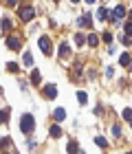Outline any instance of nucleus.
Segmentation results:
<instances>
[{"label": "nucleus", "mask_w": 132, "mask_h": 154, "mask_svg": "<svg viewBox=\"0 0 132 154\" xmlns=\"http://www.w3.org/2000/svg\"><path fill=\"white\" fill-rule=\"evenodd\" d=\"M33 128H35V119L31 115H22V119H20V130H22L24 134H31Z\"/></svg>", "instance_id": "nucleus-1"}, {"label": "nucleus", "mask_w": 132, "mask_h": 154, "mask_svg": "<svg viewBox=\"0 0 132 154\" xmlns=\"http://www.w3.org/2000/svg\"><path fill=\"white\" fill-rule=\"evenodd\" d=\"M123 16H126V7H123V5H119V7H115V9H112V13H110V22L119 24Z\"/></svg>", "instance_id": "nucleus-2"}, {"label": "nucleus", "mask_w": 132, "mask_h": 154, "mask_svg": "<svg viewBox=\"0 0 132 154\" xmlns=\"http://www.w3.org/2000/svg\"><path fill=\"white\" fill-rule=\"evenodd\" d=\"M20 18H22L24 22H31V20L35 18V9H33L31 5H24L22 9H20Z\"/></svg>", "instance_id": "nucleus-3"}, {"label": "nucleus", "mask_w": 132, "mask_h": 154, "mask_svg": "<svg viewBox=\"0 0 132 154\" xmlns=\"http://www.w3.org/2000/svg\"><path fill=\"white\" fill-rule=\"evenodd\" d=\"M40 48H42V53H46V55H51V51H53L51 38H40Z\"/></svg>", "instance_id": "nucleus-4"}, {"label": "nucleus", "mask_w": 132, "mask_h": 154, "mask_svg": "<svg viewBox=\"0 0 132 154\" xmlns=\"http://www.w3.org/2000/svg\"><path fill=\"white\" fill-rule=\"evenodd\" d=\"M44 95L48 97V99H55V97H57V86H55V84H46L44 86Z\"/></svg>", "instance_id": "nucleus-5"}, {"label": "nucleus", "mask_w": 132, "mask_h": 154, "mask_svg": "<svg viewBox=\"0 0 132 154\" xmlns=\"http://www.w3.org/2000/svg\"><path fill=\"white\" fill-rule=\"evenodd\" d=\"M7 46H9V48H13V51H18V48H20V40H18L16 35L7 38Z\"/></svg>", "instance_id": "nucleus-6"}, {"label": "nucleus", "mask_w": 132, "mask_h": 154, "mask_svg": "<svg viewBox=\"0 0 132 154\" xmlns=\"http://www.w3.org/2000/svg\"><path fill=\"white\" fill-rule=\"evenodd\" d=\"M60 55H62V57H68V55H71V46H68L66 42L60 44Z\"/></svg>", "instance_id": "nucleus-7"}, {"label": "nucleus", "mask_w": 132, "mask_h": 154, "mask_svg": "<svg viewBox=\"0 0 132 154\" xmlns=\"http://www.w3.org/2000/svg\"><path fill=\"white\" fill-rule=\"evenodd\" d=\"M119 62H121V66H132V57H130V53H123L121 57H119Z\"/></svg>", "instance_id": "nucleus-8"}, {"label": "nucleus", "mask_w": 132, "mask_h": 154, "mask_svg": "<svg viewBox=\"0 0 132 154\" xmlns=\"http://www.w3.org/2000/svg\"><path fill=\"white\" fill-rule=\"evenodd\" d=\"M53 117H55V121H62V119L66 117V110H64V108H55V112H53Z\"/></svg>", "instance_id": "nucleus-9"}, {"label": "nucleus", "mask_w": 132, "mask_h": 154, "mask_svg": "<svg viewBox=\"0 0 132 154\" xmlns=\"http://www.w3.org/2000/svg\"><path fill=\"white\" fill-rule=\"evenodd\" d=\"M51 137L53 139H60L62 137V128H60V125H51Z\"/></svg>", "instance_id": "nucleus-10"}, {"label": "nucleus", "mask_w": 132, "mask_h": 154, "mask_svg": "<svg viewBox=\"0 0 132 154\" xmlns=\"http://www.w3.org/2000/svg\"><path fill=\"white\" fill-rule=\"evenodd\" d=\"M9 121V108H2L0 110V123H7Z\"/></svg>", "instance_id": "nucleus-11"}, {"label": "nucleus", "mask_w": 132, "mask_h": 154, "mask_svg": "<svg viewBox=\"0 0 132 154\" xmlns=\"http://www.w3.org/2000/svg\"><path fill=\"white\" fill-rule=\"evenodd\" d=\"M86 42H88V44H90V46H97V44H99V38H97V35H95V33H90V35L86 38Z\"/></svg>", "instance_id": "nucleus-12"}, {"label": "nucleus", "mask_w": 132, "mask_h": 154, "mask_svg": "<svg viewBox=\"0 0 132 154\" xmlns=\"http://www.w3.org/2000/svg\"><path fill=\"white\" fill-rule=\"evenodd\" d=\"M90 20H93V18H90L88 13H86V16H81L79 18V26H90Z\"/></svg>", "instance_id": "nucleus-13"}, {"label": "nucleus", "mask_w": 132, "mask_h": 154, "mask_svg": "<svg viewBox=\"0 0 132 154\" xmlns=\"http://www.w3.org/2000/svg\"><path fill=\"white\" fill-rule=\"evenodd\" d=\"M95 143L99 145L101 150H106V148H108V141H106V139H103V137H97V139H95Z\"/></svg>", "instance_id": "nucleus-14"}, {"label": "nucleus", "mask_w": 132, "mask_h": 154, "mask_svg": "<svg viewBox=\"0 0 132 154\" xmlns=\"http://www.w3.org/2000/svg\"><path fill=\"white\" fill-rule=\"evenodd\" d=\"M22 60H24V66H31V64H33V55H31V51H26Z\"/></svg>", "instance_id": "nucleus-15"}, {"label": "nucleus", "mask_w": 132, "mask_h": 154, "mask_svg": "<svg viewBox=\"0 0 132 154\" xmlns=\"http://www.w3.org/2000/svg\"><path fill=\"white\" fill-rule=\"evenodd\" d=\"M68 152H71V154H79V148H77V143H75V141L68 143Z\"/></svg>", "instance_id": "nucleus-16"}, {"label": "nucleus", "mask_w": 132, "mask_h": 154, "mask_svg": "<svg viewBox=\"0 0 132 154\" xmlns=\"http://www.w3.org/2000/svg\"><path fill=\"white\" fill-rule=\"evenodd\" d=\"M9 145H11V139H9V137H2V139H0V148H5V150H7Z\"/></svg>", "instance_id": "nucleus-17"}, {"label": "nucleus", "mask_w": 132, "mask_h": 154, "mask_svg": "<svg viewBox=\"0 0 132 154\" xmlns=\"http://www.w3.org/2000/svg\"><path fill=\"white\" fill-rule=\"evenodd\" d=\"M77 99H79V103H86V101H88V95L84 93V90H79V93H77Z\"/></svg>", "instance_id": "nucleus-18"}, {"label": "nucleus", "mask_w": 132, "mask_h": 154, "mask_svg": "<svg viewBox=\"0 0 132 154\" xmlns=\"http://www.w3.org/2000/svg\"><path fill=\"white\" fill-rule=\"evenodd\" d=\"M84 42H86V38H84V33H77V35H75V44H84Z\"/></svg>", "instance_id": "nucleus-19"}, {"label": "nucleus", "mask_w": 132, "mask_h": 154, "mask_svg": "<svg viewBox=\"0 0 132 154\" xmlns=\"http://www.w3.org/2000/svg\"><path fill=\"white\" fill-rule=\"evenodd\" d=\"M18 64H16V62H9V64H7V71H11V73H18Z\"/></svg>", "instance_id": "nucleus-20"}, {"label": "nucleus", "mask_w": 132, "mask_h": 154, "mask_svg": "<svg viewBox=\"0 0 132 154\" xmlns=\"http://www.w3.org/2000/svg\"><path fill=\"white\" fill-rule=\"evenodd\" d=\"M2 29L5 31H11V20L9 18H2Z\"/></svg>", "instance_id": "nucleus-21"}, {"label": "nucleus", "mask_w": 132, "mask_h": 154, "mask_svg": "<svg viewBox=\"0 0 132 154\" xmlns=\"http://www.w3.org/2000/svg\"><path fill=\"white\" fill-rule=\"evenodd\" d=\"M123 119H126V121H132V108H126V110H123Z\"/></svg>", "instance_id": "nucleus-22"}, {"label": "nucleus", "mask_w": 132, "mask_h": 154, "mask_svg": "<svg viewBox=\"0 0 132 154\" xmlns=\"http://www.w3.org/2000/svg\"><path fill=\"white\" fill-rule=\"evenodd\" d=\"M31 82L33 84H40V71H33L31 73Z\"/></svg>", "instance_id": "nucleus-23"}, {"label": "nucleus", "mask_w": 132, "mask_h": 154, "mask_svg": "<svg viewBox=\"0 0 132 154\" xmlns=\"http://www.w3.org/2000/svg\"><path fill=\"white\" fill-rule=\"evenodd\" d=\"M97 18H99V20H106V18H108V11H106V9H99V11H97Z\"/></svg>", "instance_id": "nucleus-24"}, {"label": "nucleus", "mask_w": 132, "mask_h": 154, "mask_svg": "<svg viewBox=\"0 0 132 154\" xmlns=\"http://www.w3.org/2000/svg\"><path fill=\"white\" fill-rule=\"evenodd\" d=\"M112 134L115 137H121V125H112Z\"/></svg>", "instance_id": "nucleus-25"}, {"label": "nucleus", "mask_w": 132, "mask_h": 154, "mask_svg": "<svg viewBox=\"0 0 132 154\" xmlns=\"http://www.w3.org/2000/svg\"><path fill=\"white\" fill-rule=\"evenodd\" d=\"M26 143H29V150H35L38 148V141H33V139H29Z\"/></svg>", "instance_id": "nucleus-26"}, {"label": "nucleus", "mask_w": 132, "mask_h": 154, "mask_svg": "<svg viewBox=\"0 0 132 154\" xmlns=\"http://www.w3.org/2000/svg\"><path fill=\"white\" fill-rule=\"evenodd\" d=\"M126 35H128V38H132V22L126 26Z\"/></svg>", "instance_id": "nucleus-27"}, {"label": "nucleus", "mask_w": 132, "mask_h": 154, "mask_svg": "<svg viewBox=\"0 0 132 154\" xmlns=\"http://www.w3.org/2000/svg\"><path fill=\"white\" fill-rule=\"evenodd\" d=\"M103 42H108V44H110V42H112V35H110V33H103Z\"/></svg>", "instance_id": "nucleus-28"}, {"label": "nucleus", "mask_w": 132, "mask_h": 154, "mask_svg": "<svg viewBox=\"0 0 132 154\" xmlns=\"http://www.w3.org/2000/svg\"><path fill=\"white\" fill-rule=\"evenodd\" d=\"M7 2H9V5H16V2H18V0H7Z\"/></svg>", "instance_id": "nucleus-29"}, {"label": "nucleus", "mask_w": 132, "mask_h": 154, "mask_svg": "<svg viewBox=\"0 0 132 154\" xmlns=\"http://www.w3.org/2000/svg\"><path fill=\"white\" fill-rule=\"evenodd\" d=\"M128 16H130V22H132V11H130V13H128Z\"/></svg>", "instance_id": "nucleus-30"}, {"label": "nucleus", "mask_w": 132, "mask_h": 154, "mask_svg": "<svg viewBox=\"0 0 132 154\" xmlns=\"http://www.w3.org/2000/svg\"><path fill=\"white\" fill-rule=\"evenodd\" d=\"M86 2H88V5H90V2H95V0H86Z\"/></svg>", "instance_id": "nucleus-31"}, {"label": "nucleus", "mask_w": 132, "mask_h": 154, "mask_svg": "<svg viewBox=\"0 0 132 154\" xmlns=\"http://www.w3.org/2000/svg\"><path fill=\"white\" fill-rule=\"evenodd\" d=\"M71 2H79V0H71Z\"/></svg>", "instance_id": "nucleus-32"}, {"label": "nucleus", "mask_w": 132, "mask_h": 154, "mask_svg": "<svg viewBox=\"0 0 132 154\" xmlns=\"http://www.w3.org/2000/svg\"><path fill=\"white\" fill-rule=\"evenodd\" d=\"M2 154H9V152H2Z\"/></svg>", "instance_id": "nucleus-33"}, {"label": "nucleus", "mask_w": 132, "mask_h": 154, "mask_svg": "<svg viewBox=\"0 0 132 154\" xmlns=\"http://www.w3.org/2000/svg\"><path fill=\"white\" fill-rule=\"evenodd\" d=\"M79 154H86V152H79Z\"/></svg>", "instance_id": "nucleus-34"}, {"label": "nucleus", "mask_w": 132, "mask_h": 154, "mask_svg": "<svg viewBox=\"0 0 132 154\" xmlns=\"http://www.w3.org/2000/svg\"><path fill=\"white\" fill-rule=\"evenodd\" d=\"M0 95H2V90H0Z\"/></svg>", "instance_id": "nucleus-35"}, {"label": "nucleus", "mask_w": 132, "mask_h": 154, "mask_svg": "<svg viewBox=\"0 0 132 154\" xmlns=\"http://www.w3.org/2000/svg\"><path fill=\"white\" fill-rule=\"evenodd\" d=\"M130 125H132V121H130Z\"/></svg>", "instance_id": "nucleus-36"}, {"label": "nucleus", "mask_w": 132, "mask_h": 154, "mask_svg": "<svg viewBox=\"0 0 132 154\" xmlns=\"http://www.w3.org/2000/svg\"><path fill=\"white\" fill-rule=\"evenodd\" d=\"M55 2H57V0H55Z\"/></svg>", "instance_id": "nucleus-37"}, {"label": "nucleus", "mask_w": 132, "mask_h": 154, "mask_svg": "<svg viewBox=\"0 0 132 154\" xmlns=\"http://www.w3.org/2000/svg\"><path fill=\"white\" fill-rule=\"evenodd\" d=\"M130 154H132V152H130Z\"/></svg>", "instance_id": "nucleus-38"}]
</instances>
